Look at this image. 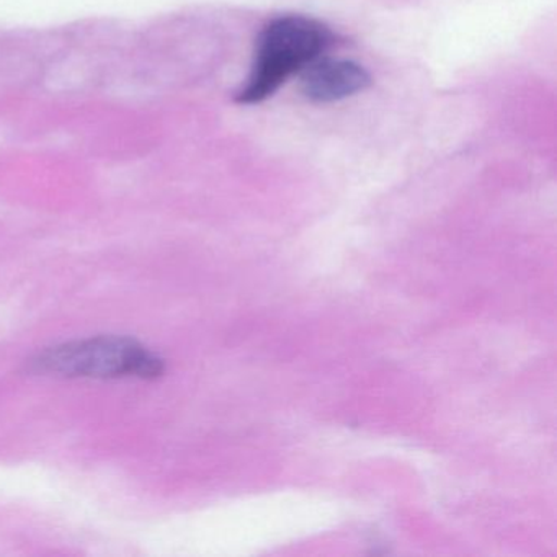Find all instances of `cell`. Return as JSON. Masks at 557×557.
Here are the masks:
<instances>
[{
	"label": "cell",
	"instance_id": "cell-2",
	"mask_svg": "<svg viewBox=\"0 0 557 557\" xmlns=\"http://www.w3.org/2000/svg\"><path fill=\"white\" fill-rule=\"evenodd\" d=\"M32 364L38 373L92 380H154L165 370L164 360L145 345L133 338L113 335L57 345L41 351Z\"/></svg>",
	"mask_w": 557,
	"mask_h": 557
},
{
	"label": "cell",
	"instance_id": "cell-1",
	"mask_svg": "<svg viewBox=\"0 0 557 557\" xmlns=\"http://www.w3.org/2000/svg\"><path fill=\"white\" fill-rule=\"evenodd\" d=\"M332 41V32L315 18L285 15L270 22L259 35L252 70L237 92L236 102L240 106L265 102L286 81L321 60Z\"/></svg>",
	"mask_w": 557,
	"mask_h": 557
},
{
	"label": "cell",
	"instance_id": "cell-3",
	"mask_svg": "<svg viewBox=\"0 0 557 557\" xmlns=\"http://www.w3.org/2000/svg\"><path fill=\"white\" fill-rule=\"evenodd\" d=\"M370 86V73L350 60H318L302 73V94L314 103L341 102Z\"/></svg>",
	"mask_w": 557,
	"mask_h": 557
}]
</instances>
